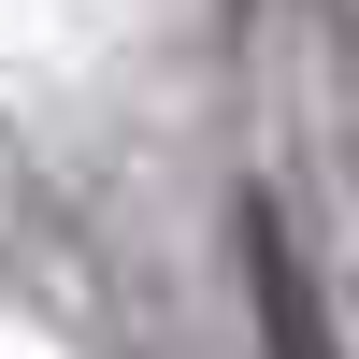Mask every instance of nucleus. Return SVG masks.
Wrapping results in <instances>:
<instances>
[{
  "label": "nucleus",
  "mask_w": 359,
  "mask_h": 359,
  "mask_svg": "<svg viewBox=\"0 0 359 359\" xmlns=\"http://www.w3.org/2000/svg\"><path fill=\"white\" fill-rule=\"evenodd\" d=\"M245 287H259V359H345L331 345V302H316L302 245L273 230V201H245Z\"/></svg>",
  "instance_id": "obj_1"
}]
</instances>
